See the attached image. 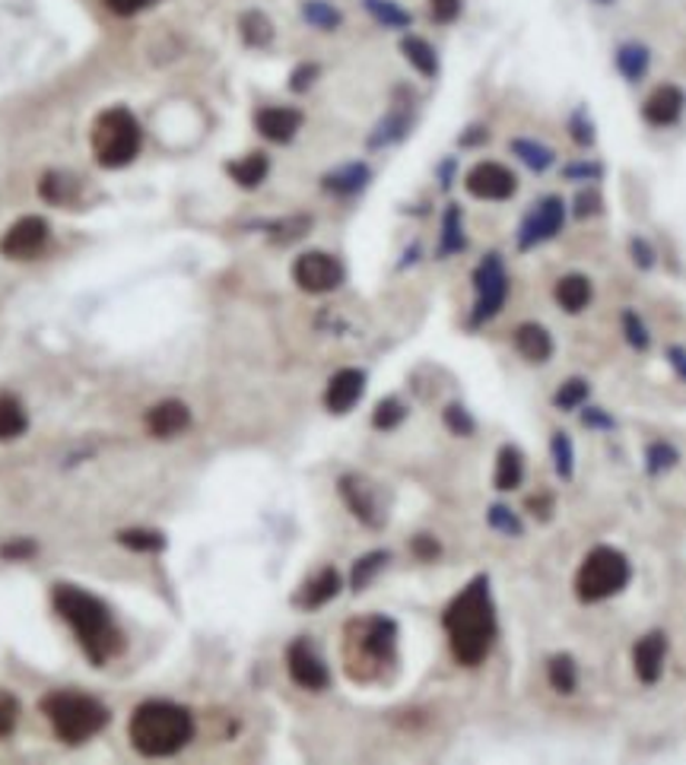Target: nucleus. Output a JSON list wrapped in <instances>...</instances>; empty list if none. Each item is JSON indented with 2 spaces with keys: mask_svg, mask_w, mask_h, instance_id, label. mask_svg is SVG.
<instances>
[{
  "mask_svg": "<svg viewBox=\"0 0 686 765\" xmlns=\"http://www.w3.org/2000/svg\"><path fill=\"white\" fill-rule=\"evenodd\" d=\"M512 343L514 350H518V356L525 362H531V365H543V362L553 360V337H550V331L543 327V324H537V321H525V324H518L512 334Z\"/></svg>",
  "mask_w": 686,
  "mask_h": 765,
  "instance_id": "nucleus-19",
  "label": "nucleus"
},
{
  "mask_svg": "<svg viewBox=\"0 0 686 765\" xmlns=\"http://www.w3.org/2000/svg\"><path fill=\"white\" fill-rule=\"evenodd\" d=\"M404 420H408V406L401 404L398 398L379 401L375 413H372V425H375L379 432H391V429H398Z\"/></svg>",
  "mask_w": 686,
  "mask_h": 765,
  "instance_id": "nucleus-46",
  "label": "nucleus"
},
{
  "mask_svg": "<svg viewBox=\"0 0 686 765\" xmlns=\"http://www.w3.org/2000/svg\"><path fill=\"white\" fill-rule=\"evenodd\" d=\"M643 461L648 477H665V473H670V470L680 464V448L674 445V442H667V439H655V442L645 445Z\"/></svg>",
  "mask_w": 686,
  "mask_h": 765,
  "instance_id": "nucleus-32",
  "label": "nucleus"
},
{
  "mask_svg": "<svg viewBox=\"0 0 686 765\" xmlns=\"http://www.w3.org/2000/svg\"><path fill=\"white\" fill-rule=\"evenodd\" d=\"M238 32H242V42L248 48H267L274 42V22L261 10H245L238 17Z\"/></svg>",
  "mask_w": 686,
  "mask_h": 765,
  "instance_id": "nucleus-33",
  "label": "nucleus"
},
{
  "mask_svg": "<svg viewBox=\"0 0 686 765\" xmlns=\"http://www.w3.org/2000/svg\"><path fill=\"white\" fill-rule=\"evenodd\" d=\"M550 458H553V470H557L559 480L569 483V480L576 477V445H572L569 432L557 429V432L550 435Z\"/></svg>",
  "mask_w": 686,
  "mask_h": 765,
  "instance_id": "nucleus-37",
  "label": "nucleus"
},
{
  "mask_svg": "<svg viewBox=\"0 0 686 765\" xmlns=\"http://www.w3.org/2000/svg\"><path fill=\"white\" fill-rule=\"evenodd\" d=\"M629 257H633V264L639 271H651L658 264V252H655V245L645 235H633L629 238Z\"/></svg>",
  "mask_w": 686,
  "mask_h": 765,
  "instance_id": "nucleus-50",
  "label": "nucleus"
},
{
  "mask_svg": "<svg viewBox=\"0 0 686 765\" xmlns=\"http://www.w3.org/2000/svg\"><path fill=\"white\" fill-rule=\"evenodd\" d=\"M343 660L353 680H379L382 670L398 658V626L388 617L353 619L343 629Z\"/></svg>",
  "mask_w": 686,
  "mask_h": 765,
  "instance_id": "nucleus-4",
  "label": "nucleus"
},
{
  "mask_svg": "<svg viewBox=\"0 0 686 765\" xmlns=\"http://www.w3.org/2000/svg\"><path fill=\"white\" fill-rule=\"evenodd\" d=\"M686 111V89L677 84L655 86L643 102V121L648 128H674Z\"/></svg>",
  "mask_w": 686,
  "mask_h": 765,
  "instance_id": "nucleus-15",
  "label": "nucleus"
},
{
  "mask_svg": "<svg viewBox=\"0 0 686 765\" xmlns=\"http://www.w3.org/2000/svg\"><path fill=\"white\" fill-rule=\"evenodd\" d=\"M547 680L559 696H572L579 689V664L569 651H559L547 660Z\"/></svg>",
  "mask_w": 686,
  "mask_h": 765,
  "instance_id": "nucleus-31",
  "label": "nucleus"
},
{
  "mask_svg": "<svg viewBox=\"0 0 686 765\" xmlns=\"http://www.w3.org/2000/svg\"><path fill=\"white\" fill-rule=\"evenodd\" d=\"M401 55L408 58V65L420 73V77H427V80H435L439 77V55H435V48L427 42V39H420V36H404L401 39Z\"/></svg>",
  "mask_w": 686,
  "mask_h": 765,
  "instance_id": "nucleus-28",
  "label": "nucleus"
},
{
  "mask_svg": "<svg viewBox=\"0 0 686 765\" xmlns=\"http://www.w3.org/2000/svg\"><path fill=\"white\" fill-rule=\"evenodd\" d=\"M32 553H36V543H32V540H17V543H7V547L0 550L3 559H29Z\"/></svg>",
  "mask_w": 686,
  "mask_h": 765,
  "instance_id": "nucleus-60",
  "label": "nucleus"
},
{
  "mask_svg": "<svg viewBox=\"0 0 686 765\" xmlns=\"http://www.w3.org/2000/svg\"><path fill=\"white\" fill-rule=\"evenodd\" d=\"M337 487H341V499L346 502V509L353 511L356 521H363L372 531H379L385 524V509H382L379 492L369 480H363L360 473H343Z\"/></svg>",
  "mask_w": 686,
  "mask_h": 765,
  "instance_id": "nucleus-14",
  "label": "nucleus"
},
{
  "mask_svg": "<svg viewBox=\"0 0 686 765\" xmlns=\"http://www.w3.org/2000/svg\"><path fill=\"white\" fill-rule=\"evenodd\" d=\"M427 3H429L432 20L442 22V26H449V22L458 20V17H461V10H464V3H461V0H427Z\"/></svg>",
  "mask_w": 686,
  "mask_h": 765,
  "instance_id": "nucleus-54",
  "label": "nucleus"
},
{
  "mask_svg": "<svg viewBox=\"0 0 686 765\" xmlns=\"http://www.w3.org/2000/svg\"><path fill=\"white\" fill-rule=\"evenodd\" d=\"M144 130L128 108H108L92 125V156L102 169H121L140 153Z\"/></svg>",
  "mask_w": 686,
  "mask_h": 765,
  "instance_id": "nucleus-7",
  "label": "nucleus"
},
{
  "mask_svg": "<svg viewBox=\"0 0 686 765\" xmlns=\"http://www.w3.org/2000/svg\"><path fill=\"white\" fill-rule=\"evenodd\" d=\"M667 648H670V641H667L665 629H651L633 645V674L643 686H655L665 677Z\"/></svg>",
  "mask_w": 686,
  "mask_h": 765,
  "instance_id": "nucleus-16",
  "label": "nucleus"
},
{
  "mask_svg": "<svg viewBox=\"0 0 686 765\" xmlns=\"http://www.w3.org/2000/svg\"><path fill=\"white\" fill-rule=\"evenodd\" d=\"M553 298H557V305L566 315H581L595 298V283L585 274H566V277L557 279Z\"/></svg>",
  "mask_w": 686,
  "mask_h": 765,
  "instance_id": "nucleus-22",
  "label": "nucleus"
},
{
  "mask_svg": "<svg viewBox=\"0 0 686 765\" xmlns=\"http://www.w3.org/2000/svg\"><path fill=\"white\" fill-rule=\"evenodd\" d=\"M17 715H20V705L13 696L0 693V737H7L13 727H17Z\"/></svg>",
  "mask_w": 686,
  "mask_h": 765,
  "instance_id": "nucleus-55",
  "label": "nucleus"
},
{
  "mask_svg": "<svg viewBox=\"0 0 686 765\" xmlns=\"http://www.w3.org/2000/svg\"><path fill=\"white\" fill-rule=\"evenodd\" d=\"M591 3H598V7H614L617 0H591Z\"/></svg>",
  "mask_w": 686,
  "mask_h": 765,
  "instance_id": "nucleus-62",
  "label": "nucleus"
},
{
  "mask_svg": "<svg viewBox=\"0 0 686 765\" xmlns=\"http://www.w3.org/2000/svg\"><path fill=\"white\" fill-rule=\"evenodd\" d=\"M51 600L61 619L77 632L80 648L96 667H102L108 658H115L125 648V636L118 632L115 619L99 597L86 595L77 585H55Z\"/></svg>",
  "mask_w": 686,
  "mask_h": 765,
  "instance_id": "nucleus-2",
  "label": "nucleus"
},
{
  "mask_svg": "<svg viewBox=\"0 0 686 765\" xmlns=\"http://www.w3.org/2000/svg\"><path fill=\"white\" fill-rule=\"evenodd\" d=\"M118 543H125L134 553H159V550H166V537L159 531H147V528L121 531L118 533Z\"/></svg>",
  "mask_w": 686,
  "mask_h": 765,
  "instance_id": "nucleus-45",
  "label": "nucleus"
},
{
  "mask_svg": "<svg viewBox=\"0 0 686 765\" xmlns=\"http://www.w3.org/2000/svg\"><path fill=\"white\" fill-rule=\"evenodd\" d=\"M562 178L566 182H581V185H595V182L604 178V166L595 163V159H579V163L562 166Z\"/></svg>",
  "mask_w": 686,
  "mask_h": 765,
  "instance_id": "nucleus-48",
  "label": "nucleus"
},
{
  "mask_svg": "<svg viewBox=\"0 0 686 765\" xmlns=\"http://www.w3.org/2000/svg\"><path fill=\"white\" fill-rule=\"evenodd\" d=\"M318 77H322V67L315 65V61H302V65L290 73V89H293V92H308Z\"/></svg>",
  "mask_w": 686,
  "mask_h": 765,
  "instance_id": "nucleus-53",
  "label": "nucleus"
},
{
  "mask_svg": "<svg viewBox=\"0 0 686 765\" xmlns=\"http://www.w3.org/2000/svg\"><path fill=\"white\" fill-rule=\"evenodd\" d=\"M77 178L74 175H65V171H48V175H42V185H39V194H42L48 204H67V200H74L77 197Z\"/></svg>",
  "mask_w": 686,
  "mask_h": 765,
  "instance_id": "nucleus-40",
  "label": "nucleus"
},
{
  "mask_svg": "<svg viewBox=\"0 0 686 765\" xmlns=\"http://www.w3.org/2000/svg\"><path fill=\"white\" fill-rule=\"evenodd\" d=\"M473 312H471V327H483L487 321H493L509 298V274H506V261L499 252H490L477 264L473 271Z\"/></svg>",
  "mask_w": 686,
  "mask_h": 765,
  "instance_id": "nucleus-8",
  "label": "nucleus"
},
{
  "mask_svg": "<svg viewBox=\"0 0 686 765\" xmlns=\"http://www.w3.org/2000/svg\"><path fill=\"white\" fill-rule=\"evenodd\" d=\"M42 712L65 744H84L108 724V708L102 702L67 689L45 696Z\"/></svg>",
  "mask_w": 686,
  "mask_h": 765,
  "instance_id": "nucleus-6",
  "label": "nucleus"
},
{
  "mask_svg": "<svg viewBox=\"0 0 686 765\" xmlns=\"http://www.w3.org/2000/svg\"><path fill=\"white\" fill-rule=\"evenodd\" d=\"M343 277L346 271H343L341 257L327 255V252H305L293 261V283L308 296H324V293L341 290Z\"/></svg>",
  "mask_w": 686,
  "mask_h": 765,
  "instance_id": "nucleus-10",
  "label": "nucleus"
},
{
  "mask_svg": "<svg viewBox=\"0 0 686 765\" xmlns=\"http://www.w3.org/2000/svg\"><path fill=\"white\" fill-rule=\"evenodd\" d=\"M464 188L477 200L502 204V200H512L518 194V175L509 166H502V163L483 159V163L471 166V171L464 175Z\"/></svg>",
  "mask_w": 686,
  "mask_h": 765,
  "instance_id": "nucleus-11",
  "label": "nucleus"
},
{
  "mask_svg": "<svg viewBox=\"0 0 686 765\" xmlns=\"http://www.w3.org/2000/svg\"><path fill=\"white\" fill-rule=\"evenodd\" d=\"M509 149H512V156H518L535 175H543V171H550L557 166V153L547 147V144L531 140V137H514L512 144H509Z\"/></svg>",
  "mask_w": 686,
  "mask_h": 765,
  "instance_id": "nucleus-30",
  "label": "nucleus"
},
{
  "mask_svg": "<svg viewBox=\"0 0 686 765\" xmlns=\"http://www.w3.org/2000/svg\"><path fill=\"white\" fill-rule=\"evenodd\" d=\"M665 360H667V365H670V372H674V375L686 384V346H680V343H670V346L665 350Z\"/></svg>",
  "mask_w": 686,
  "mask_h": 765,
  "instance_id": "nucleus-58",
  "label": "nucleus"
},
{
  "mask_svg": "<svg viewBox=\"0 0 686 765\" xmlns=\"http://www.w3.org/2000/svg\"><path fill=\"white\" fill-rule=\"evenodd\" d=\"M226 171H229V178L236 182L238 188H261L264 185V178L271 175V159H267V153H248V156H242V159H236V163H229L226 166Z\"/></svg>",
  "mask_w": 686,
  "mask_h": 765,
  "instance_id": "nucleus-27",
  "label": "nucleus"
},
{
  "mask_svg": "<svg viewBox=\"0 0 686 765\" xmlns=\"http://www.w3.org/2000/svg\"><path fill=\"white\" fill-rule=\"evenodd\" d=\"M566 128H569V137H572L576 147L591 149L598 144V128H595V121H591V115H588V108L585 106H579L569 115Z\"/></svg>",
  "mask_w": 686,
  "mask_h": 765,
  "instance_id": "nucleus-43",
  "label": "nucleus"
},
{
  "mask_svg": "<svg viewBox=\"0 0 686 765\" xmlns=\"http://www.w3.org/2000/svg\"><path fill=\"white\" fill-rule=\"evenodd\" d=\"M620 331L623 337H626V343H629L636 353H648V350H651V331H648V324H645L643 315H639L636 308H623Z\"/></svg>",
  "mask_w": 686,
  "mask_h": 765,
  "instance_id": "nucleus-41",
  "label": "nucleus"
},
{
  "mask_svg": "<svg viewBox=\"0 0 686 765\" xmlns=\"http://www.w3.org/2000/svg\"><path fill=\"white\" fill-rule=\"evenodd\" d=\"M581 425L591 429V432H614L617 429V420L604 410V406H581Z\"/></svg>",
  "mask_w": 686,
  "mask_h": 765,
  "instance_id": "nucleus-52",
  "label": "nucleus"
},
{
  "mask_svg": "<svg viewBox=\"0 0 686 765\" xmlns=\"http://www.w3.org/2000/svg\"><path fill=\"white\" fill-rule=\"evenodd\" d=\"M286 670H290V680L308 693H324L331 686V670L308 638H296L286 648Z\"/></svg>",
  "mask_w": 686,
  "mask_h": 765,
  "instance_id": "nucleus-12",
  "label": "nucleus"
},
{
  "mask_svg": "<svg viewBox=\"0 0 686 765\" xmlns=\"http://www.w3.org/2000/svg\"><path fill=\"white\" fill-rule=\"evenodd\" d=\"M442 626H445L449 648L458 664L477 667L487 660V655L493 651L496 636H499L490 575H477L461 588V595H454V600L442 614Z\"/></svg>",
  "mask_w": 686,
  "mask_h": 765,
  "instance_id": "nucleus-1",
  "label": "nucleus"
},
{
  "mask_svg": "<svg viewBox=\"0 0 686 765\" xmlns=\"http://www.w3.org/2000/svg\"><path fill=\"white\" fill-rule=\"evenodd\" d=\"M264 229H267V235H271V242H277V245H290V242H296V238H302V235L312 229V216L300 213V216L274 219V223H267Z\"/></svg>",
  "mask_w": 686,
  "mask_h": 765,
  "instance_id": "nucleus-42",
  "label": "nucleus"
},
{
  "mask_svg": "<svg viewBox=\"0 0 686 765\" xmlns=\"http://www.w3.org/2000/svg\"><path fill=\"white\" fill-rule=\"evenodd\" d=\"M487 140H490V128H483V125H473V128H468L458 137L461 147H480V144H487Z\"/></svg>",
  "mask_w": 686,
  "mask_h": 765,
  "instance_id": "nucleus-59",
  "label": "nucleus"
},
{
  "mask_svg": "<svg viewBox=\"0 0 686 765\" xmlns=\"http://www.w3.org/2000/svg\"><path fill=\"white\" fill-rule=\"evenodd\" d=\"M302 20L318 32H337L343 26V13L331 0H305L302 3Z\"/></svg>",
  "mask_w": 686,
  "mask_h": 765,
  "instance_id": "nucleus-34",
  "label": "nucleus"
},
{
  "mask_svg": "<svg viewBox=\"0 0 686 765\" xmlns=\"http://www.w3.org/2000/svg\"><path fill=\"white\" fill-rule=\"evenodd\" d=\"M442 420H445V425H449L451 435L471 439L473 432H477V420H473L471 410H468V406H464V404H449V406H445Z\"/></svg>",
  "mask_w": 686,
  "mask_h": 765,
  "instance_id": "nucleus-47",
  "label": "nucleus"
},
{
  "mask_svg": "<svg viewBox=\"0 0 686 765\" xmlns=\"http://www.w3.org/2000/svg\"><path fill=\"white\" fill-rule=\"evenodd\" d=\"M566 216H569V204L559 194H543L540 200L531 204V210L521 216V226L514 235L518 252H535L540 245L553 242L566 226Z\"/></svg>",
  "mask_w": 686,
  "mask_h": 765,
  "instance_id": "nucleus-9",
  "label": "nucleus"
},
{
  "mask_svg": "<svg viewBox=\"0 0 686 765\" xmlns=\"http://www.w3.org/2000/svg\"><path fill=\"white\" fill-rule=\"evenodd\" d=\"M388 562H391V553L388 550H372V553L360 556L356 562H353V572H350V588L360 595V591H365L369 585H372V578L385 569Z\"/></svg>",
  "mask_w": 686,
  "mask_h": 765,
  "instance_id": "nucleus-38",
  "label": "nucleus"
},
{
  "mask_svg": "<svg viewBox=\"0 0 686 765\" xmlns=\"http://www.w3.org/2000/svg\"><path fill=\"white\" fill-rule=\"evenodd\" d=\"M29 425V416L17 398L10 394H0V442H10V439H20Z\"/></svg>",
  "mask_w": 686,
  "mask_h": 765,
  "instance_id": "nucleus-39",
  "label": "nucleus"
},
{
  "mask_svg": "<svg viewBox=\"0 0 686 765\" xmlns=\"http://www.w3.org/2000/svg\"><path fill=\"white\" fill-rule=\"evenodd\" d=\"M572 204H576V207H572L576 219H591V216H600V213H604V197H600V192L595 185L581 188Z\"/></svg>",
  "mask_w": 686,
  "mask_h": 765,
  "instance_id": "nucleus-49",
  "label": "nucleus"
},
{
  "mask_svg": "<svg viewBox=\"0 0 686 765\" xmlns=\"http://www.w3.org/2000/svg\"><path fill=\"white\" fill-rule=\"evenodd\" d=\"M588 398H591V382L588 379H579V375L576 379H566L553 391V410L572 413V410H581V406L588 404Z\"/></svg>",
  "mask_w": 686,
  "mask_h": 765,
  "instance_id": "nucleus-36",
  "label": "nucleus"
},
{
  "mask_svg": "<svg viewBox=\"0 0 686 765\" xmlns=\"http://www.w3.org/2000/svg\"><path fill=\"white\" fill-rule=\"evenodd\" d=\"M369 182H372V169L365 163H343L324 175L322 188L334 197H356L369 188Z\"/></svg>",
  "mask_w": 686,
  "mask_h": 765,
  "instance_id": "nucleus-20",
  "label": "nucleus"
},
{
  "mask_svg": "<svg viewBox=\"0 0 686 765\" xmlns=\"http://www.w3.org/2000/svg\"><path fill=\"white\" fill-rule=\"evenodd\" d=\"M468 252V233H464V210L458 204H449L445 213H442V233H439V248L435 255L442 257H454Z\"/></svg>",
  "mask_w": 686,
  "mask_h": 765,
  "instance_id": "nucleus-25",
  "label": "nucleus"
},
{
  "mask_svg": "<svg viewBox=\"0 0 686 765\" xmlns=\"http://www.w3.org/2000/svg\"><path fill=\"white\" fill-rule=\"evenodd\" d=\"M48 238H51L48 219H42V216H22L0 238V255L10 257V261H29V257H36L42 252L45 245H48Z\"/></svg>",
  "mask_w": 686,
  "mask_h": 765,
  "instance_id": "nucleus-13",
  "label": "nucleus"
},
{
  "mask_svg": "<svg viewBox=\"0 0 686 765\" xmlns=\"http://www.w3.org/2000/svg\"><path fill=\"white\" fill-rule=\"evenodd\" d=\"M487 524L493 528L496 533H502V537H525V521L518 518V511H512L509 506H502V502H496V506H490L487 509Z\"/></svg>",
  "mask_w": 686,
  "mask_h": 765,
  "instance_id": "nucleus-44",
  "label": "nucleus"
},
{
  "mask_svg": "<svg viewBox=\"0 0 686 765\" xmlns=\"http://www.w3.org/2000/svg\"><path fill=\"white\" fill-rule=\"evenodd\" d=\"M410 550H413L416 559H423V562H432V559H439V553H442L439 540H435V537H429V533H416V537H413V543H410Z\"/></svg>",
  "mask_w": 686,
  "mask_h": 765,
  "instance_id": "nucleus-56",
  "label": "nucleus"
},
{
  "mask_svg": "<svg viewBox=\"0 0 686 765\" xmlns=\"http://www.w3.org/2000/svg\"><path fill=\"white\" fill-rule=\"evenodd\" d=\"M454 169H458V163L454 159H442L439 163V169H435V175H439V185H442V192H449L451 185H454Z\"/></svg>",
  "mask_w": 686,
  "mask_h": 765,
  "instance_id": "nucleus-61",
  "label": "nucleus"
},
{
  "mask_svg": "<svg viewBox=\"0 0 686 765\" xmlns=\"http://www.w3.org/2000/svg\"><path fill=\"white\" fill-rule=\"evenodd\" d=\"M525 483V454L514 445H502L496 454L493 487L499 492H512Z\"/></svg>",
  "mask_w": 686,
  "mask_h": 765,
  "instance_id": "nucleus-26",
  "label": "nucleus"
},
{
  "mask_svg": "<svg viewBox=\"0 0 686 765\" xmlns=\"http://www.w3.org/2000/svg\"><path fill=\"white\" fill-rule=\"evenodd\" d=\"M633 581V562L629 556L600 543L595 550H588L581 559L579 572H576V597L581 604H604L610 597L623 595Z\"/></svg>",
  "mask_w": 686,
  "mask_h": 765,
  "instance_id": "nucleus-5",
  "label": "nucleus"
},
{
  "mask_svg": "<svg viewBox=\"0 0 686 765\" xmlns=\"http://www.w3.org/2000/svg\"><path fill=\"white\" fill-rule=\"evenodd\" d=\"M365 394V372L363 369H341L331 375V382L324 388V406L327 413L334 416H343L350 413L353 406L363 401Z\"/></svg>",
  "mask_w": 686,
  "mask_h": 765,
  "instance_id": "nucleus-17",
  "label": "nucleus"
},
{
  "mask_svg": "<svg viewBox=\"0 0 686 765\" xmlns=\"http://www.w3.org/2000/svg\"><path fill=\"white\" fill-rule=\"evenodd\" d=\"M614 67L629 86L643 84L651 70V48L645 42H623L614 51Z\"/></svg>",
  "mask_w": 686,
  "mask_h": 765,
  "instance_id": "nucleus-24",
  "label": "nucleus"
},
{
  "mask_svg": "<svg viewBox=\"0 0 686 765\" xmlns=\"http://www.w3.org/2000/svg\"><path fill=\"white\" fill-rule=\"evenodd\" d=\"M525 509L531 511L537 521H543V524H547V521H553V511H557V496L543 489V492H537V496H528V499H525Z\"/></svg>",
  "mask_w": 686,
  "mask_h": 765,
  "instance_id": "nucleus-51",
  "label": "nucleus"
},
{
  "mask_svg": "<svg viewBox=\"0 0 686 765\" xmlns=\"http://www.w3.org/2000/svg\"><path fill=\"white\" fill-rule=\"evenodd\" d=\"M302 111L293 106H267L257 108L255 115V128L264 140L271 144H290L302 128Z\"/></svg>",
  "mask_w": 686,
  "mask_h": 765,
  "instance_id": "nucleus-18",
  "label": "nucleus"
},
{
  "mask_svg": "<svg viewBox=\"0 0 686 765\" xmlns=\"http://www.w3.org/2000/svg\"><path fill=\"white\" fill-rule=\"evenodd\" d=\"M363 7L365 13L385 29H410V22H413V13L404 10L398 0H363Z\"/></svg>",
  "mask_w": 686,
  "mask_h": 765,
  "instance_id": "nucleus-35",
  "label": "nucleus"
},
{
  "mask_svg": "<svg viewBox=\"0 0 686 765\" xmlns=\"http://www.w3.org/2000/svg\"><path fill=\"white\" fill-rule=\"evenodd\" d=\"M128 737L140 756L166 759L192 744L194 718L185 705L175 702H144L130 715Z\"/></svg>",
  "mask_w": 686,
  "mask_h": 765,
  "instance_id": "nucleus-3",
  "label": "nucleus"
},
{
  "mask_svg": "<svg viewBox=\"0 0 686 765\" xmlns=\"http://www.w3.org/2000/svg\"><path fill=\"white\" fill-rule=\"evenodd\" d=\"M341 572L327 566V569H322L318 575H312V578L302 585V591L296 595V604H300L302 610H322L324 604H331L334 597L341 595Z\"/></svg>",
  "mask_w": 686,
  "mask_h": 765,
  "instance_id": "nucleus-21",
  "label": "nucleus"
},
{
  "mask_svg": "<svg viewBox=\"0 0 686 765\" xmlns=\"http://www.w3.org/2000/svg\"><path fill=\"white\" fill-rule=\"evenodd\" d=\"M108 10L111 13H118V17H137V13H144V10H150V7H156L159 0H106Z\"/></svg>",
  "mask_w": 686,
  "mask_h": 765,
  "instance_id": "nucleus-57",
  "label": "nucleus"
},
{
  "mask_svg": "<svg viewBox=\"0 0 686 765\" xmlns=\"http://www.w3.org/2000/svg\"><path fill=\"white\" fill-rule=\"evenodd\" d=\"M410 111L408 108H394V111H388L385 118L375 125V130H372V137H369V149H382V147H391V144H398V140H404L410 130Z\"/></svg>",
  "mask_w": 686,
  "mask_h": 765,
  "instance_id": "nucleus-29",
  "label": "nucleus"
},
{
  "mask_svg": "<svg viewBox=\"0 0 686 765\" xmlns=\"http://www.w3.org/2000/svg\"><path fill=\"white\" fill-rule=\"evenodd\" d=\"M188 425H192V410L182 401H163L147 413V429L156 439H171V435L185 432Z\"/></svg>",
  "mask_w": 686,
  "mask_h": 765,
  "instance_id": "nucleus-23",
  "label": "nucleus"
}]
</instances>
